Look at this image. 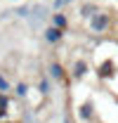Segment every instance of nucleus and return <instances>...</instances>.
<instances>
[{
    "instance_id": "obj_1",
    "label": "nucleus",
    "mask_w": 118,
    "mask_h": 123,
    "mask_svg": "<svg viewBox=\"0 0 118 123\" xmlns=\"http://www.w3.org/2000/svg\"><path fill=\"white\" fill-rule=\"evenodd\" d=\"M113 21H116V12H113V10H99L97 14H92L88 19V26H90L92 33L102 36V33L113 29Z\"/></svg>"
},
{
    "instance_id": "obj_2",
    "label": "nucleus",
    "mask_w": 118,
    "mask_h": 123,
    "mask_svg": "<svg viewBox=\"0 0 118 123\" xmlns=\"http://www.w3.org/2000/svg\"><path fill=\"white\" fill-rule=\"evenodd\" d=\"M47 76L52 78V83H61V85H66L69 80H71V74L64 69V64L57 59H52L47 64Z\"/></svg>"
},
{
    "instance_id": "obj_3",
    "label": "nucleus",
    "mask_w": 118,
    "mask_h": 123,
    "mask_svg": "<svg viewBox=\"0 0 118 123\" xmlns=\"http://www.w3.org/2000/svg\"><path fill=\"white\" fill-rule=\"evenodd\" d=\"M116 74H118V64L111 57H106L104 62H99L97 69H94V76L99 78V80H111V78H116Z\"/></svg>"
},
{
    "instance_id": "obj_4",
    "label": "nucleus",
    "mask_w": 118,
    "mask_h": 123,
    "mask_svg": "<svg viewBox=\"0 0 118 123\" xmlns=\"http://www.w3.org/2000/svg\"><path fill=\"white\" fill-rule=\"evenodd\" d=\"M69 74H71V80H76V83L85 80V76L90 74V62L85 59V57H78V59H73L71 69H69Z\"/></svg>"
},
{
    "instance_id": "obj_5",
    "label": "nucleus",
    "mask_w": 118,
    "mask_h": 123,
    "mask_svg": "<svg viewBox=\"0 0 118 123\" xmlns=\"http://www.w3.org/2000/svg\"><path fill=\"white\" fill-rule=\"evenodd\" d=\"M78 118H80V123H92L94 121V116H97V111H94V102L92 99H85L80 107H78Z\"/></svg>"
},
{
    "instance_id": "obj_6",
    "label": "nucleus",
    "mask_w": 118,
    "mask_h": 123,
    "mask_svg": "<svg viewBox=\"0 0 118 123\" xmlns=\"http://www.w3.org/2000/svg\"><path fill=\"white\" fill-rule=\"evenodd\" d=\"M64 36H66V31L57 29V26H52V24L43 31V40L47 43V45H59V43L64 40Z\"/></svg>"
},
{
    "instance_id": "obj_7",
    "label": "nucleus",
    "mask_w": 118,
    "mask_h": 123,
    "mask_svg": "<svg viewBox=\"0 0 118 123\" xmlns=\"http://www.w3.org/2000/svg\"><path fill=\"white\" fill-rule=\"evenodd\" d=\"M50 24H52V26H57V29H61V31H69V29H71L69 14H66L64 10H57L54 14H50Z\"/></svg>"
},
{
    "instance_id": "obj_8",
    "label": "nucleus",
    "mask_w": 118,
    "mask_h": 123,
    "mask_svg": "<svg viewBox=\"0 0 118 123\" xmlns=\"http://www.w3.org/2000/svg\"><path fill=\"white\" fill-rule=\"evenodd\" d=\"M99 10H102V7H99L94 0H83V2H80V10H78V17L88 21L90 17H92V14H97Z\"/></svg>"
},
{
    "instance_id": "obj_9",
    "label": "nucleus",
    "mask_w": 118,
    "mask_h": 123,
    "mask_svg": "<svg viewBox=\"0 0 118 123\" xmlns=\"http://www.w3.org/2000/svg\"><path fill=\"white\" fill-rule=\"evenodd\" d=\"M38 92H40L43 97H47V95L52 92V78L47 76V74H40V76H38Z\"/></svg>"
},
{
    "instance_id": "obj_10",
    "label": "nucleus",
    "mask_w": 118,
    "mask_h": 123,
    "mask_svg": "<svg viewBox=\"0 0 118 123\" xmlns=\"http://www.w3.org/2000/svg\"><path fill=\"white\" fill-rule=\"evenodd\" d=\"M14 95L19 99H26V95H29V83H26V80H19L14 85Z\"/></svg>"
},
{
    "instance_id": "obj_11",
    "label": "nucleus",
    "mask_w": 118,
    "mask_h": 123,
    "mask_svg": "<svg viewBox=\"0 0 118 123\" xmlns=\"http://www.w3.org/2000/svg\"><path fill=\"white\" fill-rule=\"evenodd\" d=\"M31 17H38V19H45L47 14V7L45 5H31Z\"/></svg>"
},
{
    "instance_id": "obj_12",
    "label": "nucleus",
    "mask_w": 118,
    "mask_h": 123,
    "mask_svg": "<svg viewBox=\"0 0 118 123\" xmlns=\"http://www.w3.org/2000/svg\"><path fill=\"white\" fill-rule=\"evenodd\" d=\"M0 111H2V114L10 111V95H7V92H0Z\"/></svg>"
},
{
    "instance_id": "obj_13",
    "label": "nucleus",
    "mask_w": 118,
    "mask_h": 123,
    "mask_svg": "<svg viewBox=\"0 0 118 123\" xmlns=\"http://www.w3.org/2000/svg\"><path fill=\"white\" fill-rule=\"evenodd\" d=\"M7 90H12V83L7 80L5 74H0V92H7Z\"/></svg>"
},
{
    "instance_id": "obj_14",
    "label": "nucleus",
    "mask_w": 118,
    "mask_h": 123,
    "mask_svg": "<svg viewBox=\"0 0 118 123\" xmlns=\"http://www.w3.org/2000/svg\"><path fill=\"white\" fill-rule=\"evenodd\" d=\"M71 2H73V0H52V10H54V12H57V10H64V7L71 5Z\"/></svg>"
},
{
    "instance_id": "obj_15",
    "label": "nucleus",
    "mask_w": 118,
    "mask_h": 123,
    "mask_svg": "<svg viewBox=\"0 0 118 123\" xmlns=\"http://www.w3.org/2000/svg\"><path fill=\"white\" fill-rule=\"evenodd\" d=\"M113 40H116V45H118V29L113 31Z\"/></svg>"
},
{
    "instance_id": "obj_16",
    "label": "nucleus",
    "mask_w": 118,
    "mask_h": 123,
    "mask_svg": "<svg viewBox=\"0 0 118 123\" xmlns=\"http://www.w3.org/2000/svg\"><path fill=\"white\" fill-rule=\"evenodd\" d=\"M5 118H7V114H2V111H0V121H5Z\"/></svg>"
},
{
    "instance_id": "obj_17",
    "label": "nucleus",
    "mask_w": 118,
    "mask_h": 123,
    "mask_svg": "<svg viewBox=\"0 0 118 123\" xmlns=\"http://www.w3.org/2000/svg\"><path fill=\"white\" fill-rule=\"evenodd\" d=\"M10 123H21V121H10Z\"/></svg>"
},
{
    "instance_id": "obj_18",
    "label": "nucleus",
    "mask_w": 118,
    "mask_h": 123,
    "mask_svg": "<svg viewBox=\"0 0 118 123\" xmlns=\"http://www.w3.org/2000/svg\"><path fill=\"white\" fill-rule=\"evenodd\" d=\"M12 2H17V0H12Z\"/></svg>"
}]
</instances>
